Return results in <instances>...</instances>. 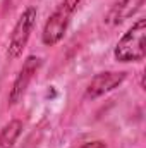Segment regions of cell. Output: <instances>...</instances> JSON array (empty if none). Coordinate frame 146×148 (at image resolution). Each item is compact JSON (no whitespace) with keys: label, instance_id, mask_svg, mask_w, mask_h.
Listing matches in <instances>:
<instances>
[{"label":"cell","instance_id":"obj_1","mask_svg":"<svg viewBox=\"0 0 146 148\" xmlns=\"http://www.w3.org/2000/svg\"><path fill=\"white\" fill-rule=\"evenodd\" d=\"M146 55V19H138L117 41L113 57L120 64L141 62Z\"/></svg>","mask_w":146,"mask_h":148},{"label":"cell","instance_id":"obj_2","mask_svg":"<svg viewBox=\"0 0 146 148\" xmlns=\"http://www.w3.org/2000/svg\"><path fill=\"white\" fill-rule=\"evenodd\" d=\"M36 7L29 5L23 10V14L19 16L14 29H12V35L9 40V47H7V55L9 59H17L23 55V50L26 48L28 45V40L31 36L33 29H35V24H36Z\"/></svg>","mask_w":146,"mask_h":148},{"label":"cell","instance_id":"obj_3","mask_svg":"<svg viewBox=\"0 0 146 148\" xmlns=\"http://www.w3.org/2000/svg\"><path fill=\"white\" fill-rule=\"evenodd\" d=\"M74 12H76V9H72V7H69V5L60 2V5L50 14V17L46 19V23L43 26V33H41L43 45L53 47V45H57L64 38Z\"/></svg>","mask_w":146,"mask_h":148},{"label":"cell","instance_id":"obj_4","mask_svg":"<svg viewBox=\"0 0 146 148\" xmlns=\"http://www.w3.org/2000/svg\"><path fill=\"white\" fill-rule=\"evenodd\" d=\"M41 67V59L36 57V55H29L26 57V60L23 62V67L19 69V73L16 76L14 83H12V88L9 91V103L10 105H16L17 102L23 100L29 83L33 81V77L38 74Z\"/></svg>","mask_w":146,"mask_h":148},{"label":"cell","instance_id":"obj_5","mask_svg":"<svg viewBox=\"0 0 146 148\" xmlns=\"http://www.w3.org/2000/svg\"><path fill=\"white\" fill-rule=\"evenodd\" d=\"M124 79H126V73H117V71H107V73L96 74L89 81L84 97L91 98V100L100 98V97L107 95L110 91H113L115 88H119L124 83Z\"/></svg>","mask_w":146,"mask_h":148},{"label":"cell","instance_id":"obj_6","mask_svg":"<svg viewBox=\"0 0 146 148\" xmlns=\"http://www.w3.org/2000/svg\"><path fill=\"white\" fill-rule=\"evenodd\" d=\"M145 2L146 0H120V2H117L112 7V10L108 12L107 21H108L110 24H120V23H124L126 19L132 17L145 5Z\"/></svg>","mask_w":146,"mask_h":148},{"label":"cell","instance_id":"obj_7","mask_svg":"<svg viewBox=\"0 0 146 148\" xmlns=\"http://www.w3.org/2000/svg\"><path fill=\"white\" fill-rule=\"evenodd\" d=\"M21 133H23V122L19 119L9 121L0 129V148H14Z\"/></svg>","mask_w":146,"mask_h":148},{"label":"cell","instance_id":"obj_8","mask_svg":"<svg viewBox=\"0 0 146 148\" xmlns=\"http://www.w3.org/2000/svg\"><path fill=\"white\" fill-rule=\"evenodd\" d=\"M77 148H108V147H107V143H105V141L96 140V141H88V143H83L81 147H77Z\"/></svg>","mask_w":146,"mask_h":148}]
</instances>
